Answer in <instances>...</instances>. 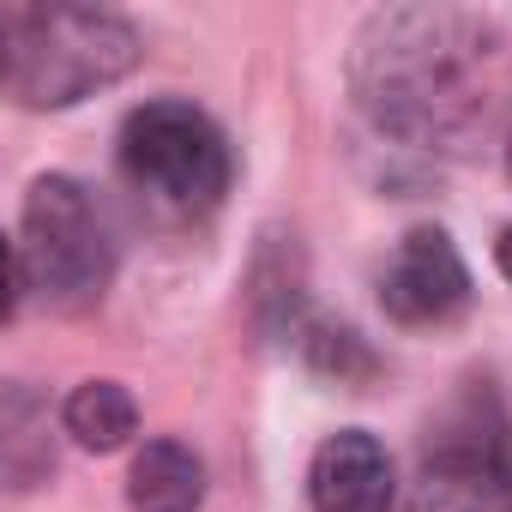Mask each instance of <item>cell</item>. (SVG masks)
Wrapping results in <instances>:
<instances>
[{
  "mask_svg": "<svg viewBox=\"0 0 512 512\" xmlns=\"http://www.w3.org/2000/svg\"><path fill=\"white\" fill-rule=\"evenodd\" d=\"M488 61V25L446 7H392L356 37V97L392 139L458 145L488 115Z\"/></svg>",
  "mask_w": 512,
  "mask_h": 512,
  "instance_id": "6da1fadb",
  "label": "cell"
},
{
  "mask_svg": "<svg viewBox=\"0 0 512 512\" xmlns=\"http://www.w3.org/2000/svg\"><path fill=\"white\" fill-rule=\"evenodd\" d=\"M139 55V31L103 7H0V97L19 109H73Z\"/></svg>",
  "mask_w": 512,
  "mask_h": 512,
  "instance_id": "7a4b0ae2",
  "label": "cell"
},
{
  "mask_svg": "<svg viewBox=\"0 0 512 512\" xmlns=\"http://www.w3.org/2000/svg\"><path fill=\"white\" fill-rule=\"evenodd\" d=\"M19 272L25 290L43 296L55 314H85L103 302L115 278V235L85 181L73 175L31 181L25 223H19Z\"/></svg>",
  "mask_w": 512,
  "mask_h": 512,
  "instance_id": "3957f363",
  "label": "cell"
},
{
  "mask_svg": "<svg viewBox=\"0 0 512 512\" xmlns=\"http://www.w3.org/2000/svg\"><path fill=\"white\" fill-rule=\"evenodd\" d=\"M121 175L163 211H211L223 193H229V139L223 127L181 103V97H157V103H139L127 121H121Z\"/></svg>",
  "mask_w": 512,
  "mask_h": 512,
  "instance_id": "277c9868",
  "label": "cell"
},
{
  "mask_svg": "<svg viewBox=\"0 0 512 512\" xmlns=\"http://www.w3.org/2000/svg\"><path fill=\"white\" fill-rule=\"evenodd\" d=\"M422 512H512V422L494 392H464L428 428Z\"/></svg>",
  "mask_w": 512,
  "mask_h": 512,
  "instance_id": "5b68a950",
  "label": "cell"
},
{
  "mask_svg": "<svg viewBox=\"0 0 512 512\" xmlns=\"http://www.w3.org/2000/svg\"><path fill=\"white\" fill-rule=\"evenodd\" d=\"M380 308L398 326H446L470 308V266L446 229H410L380 266Z\"/></svg>",
  "mask_w": 512,
  "mask_h": 512,
  "instance_id": "8992f818",
  "label": "cell"
},
{
  "mask_svg": "<svg viewBox=\"0 0 512 512\" xmlns=\"http://www.w3.org/2000/svg\"><path fill=\"white\" fill-rule=\"evenodd\" d=\"M308 506L314 512H392L398 506L392 452L362 428L326 434L308 464Z\"/></svg>",
  "mask_w": 512,
  "mask_h": 512,
  "instance_id": "52a82bcc",
  "label": "cell"
},
{
  "mask_svg": "<svg viewBox=\"0 0 512 512\" xmlns=\"http://www.w3.org/2000/svg\"><path fill=\"white\" fill-rule=\"evenodd\" d=\"M205 500V464L187 440H145L127 470V506L133 512H199Z\"/></svg>",
  "mask_w": 512,
  "mask_h": 512,
  "instance_id": "ba28073f",
  "label": "cell"
},
{
  "mask_svg": "<svg viewBox=\"0 0 512 512\" xmlns=\"http://www.w3.org/2000/svg\"><path fill=\"white\" fill-rule=\"evenodd\" d=\"M49 470H55L49 404L19 380H0V488H37Z\"/></svg>",
  "mask_w": 512,
  "mask_h": 512,
  "instance_id": "9c48e42d",
  "label": "cell"
},
{
  "mask_svg": "<svg viewBox=\"0 0 512 512\" xmlns=\"http://www.w3.org/2000/svg\"><path fill=\"white\" fill-rule=\"evenodd\" d=\"M61 428L85 452H115L139 434V404L121 380H79L61 404Z\"/></svg>",
  "mask_w": 512,
  "mask_h": 512,
  "instance_id": "30bf717a",
  "label": "cell"
},
{
  "mask_svg": "<svg viewBox=\"0 0 512 512\" xmlns=\"http://www.w3.org/2000/svg\"><path fill=\"white\" fill-rule=\"evenodd\" d=\"M308 356H314L320 374H338V386L374 374V356L362 350V338H356L350 326H314V332H308Z\"/></svg>",
  "mask_w": 512,
  "mask_h": 512,
  "instance_id": "8fae6325",
  "label": "cell"
},
{
  "mask_svg": "<svg viewBox=\"0 0 512 512\" xmlns=\"http://www.w3.org/2000/svg\"><path fill=\"white\" fill-rule=\"evenodd\" d=\"M25 302V272H19V241L0 235V326H7Z\"/></svg>",
  "mask_w": 512,
  "mask_h": 512,
  "instance_id": "7c38bea8",
  "label": "cell"
},
{
  "mask_svg": "<svg viewBox=\"0 0 512 512\" xmlns=\"http://www.w3.org/2000/svg\"><path fill=\"white\" fill-rule=\"evenodd\" d=\"M494 266H500V278L512 284V223L500 229V241H494Z\"/></svg>",
  "mask_w": 512,
  "mask_h": 512,
  "instance_id": "4fadbf2b",
  "label": "cell"
},
{
  "mask_svg": "<svg viewBox=\"0 0 512 512\" xmlns=\"http://www.w3.org/2000/svg\"><path fill=\"white\" fill-rule=\"evenodd\" d=\"M506 175H512V139H506Z\"/></svg>",
  "mask_w": 512,
  "mask_h": 512,
  "instance_id": "5bb4252c",
  "label": "cell"
}]
</instances>
